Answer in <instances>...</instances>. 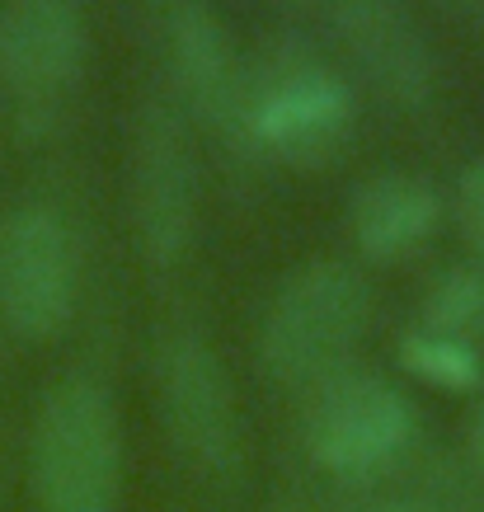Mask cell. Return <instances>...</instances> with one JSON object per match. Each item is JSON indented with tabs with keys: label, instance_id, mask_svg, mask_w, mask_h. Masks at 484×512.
Wrapping results in <instances>:
<instances>
[{
	"label": "cell",
	"instance_id": "obj_1",
	"mask_svg": "<svg viewBox=\"0 0 484 512\" xmlns=\"http://www.w3.org/2000/svg\"><path fill=\"white\" fill-rule=\"evenodd\" d=\"M372 311L376 292L358 264L306 259L268 296L254 343L259 367L287 390H315L334 372L353 367V353L372 329Z\"/></svg>",
	"mask_w": 484,
	"mask_h": 512
},
{
	"label": "cell",
	"instance_id": "obj_2",
	"mask_svg": "<svg viewBox=\"0 0 484 512\" xmlns=\"http://www.w3.org/2000/svg\"><path fill=\"white\" fill-rule=\"evenodd\" d=\"M353 132L358 94L320 47L282 38L250 62L245 146L259 156L297 170H325L353 146Z\"/></svg>",
	"mask_w": 484,
	"mask_h": 512
},
{
	"label": "cell",
	"instance_id": "obj_3",
	"mask_svg": "<svg viewBox=\"0 0 484 512\" xmlns=\"http://www.w3.org/2000/svg\"><path fill=\"white\" fill-rule=\"evenodd\" d=\"M127 475L123 419L94 376H62L43 395L29 437L38 512H118Z\"/></svg>",
	"mask_w": 484,
	"mask_h": 512
},
{
	"label": "cell",
	"instance_id": "obj_4",
	"mask_svg": "<svg viewBox=\"0 0 484 512\" xmlns=\"http://www.w3.org/2000/svg\"><path fill=\"white\" fill-rule=\"evenodd\" d=\"M301 437L320 470L339 480H376L409 456L419 437V404L391 376L344 367L311 390Z\"/></svg>",
	"mask_w": 484,
	"mask_h": 512
},
{
	"label": "cell",
	"instance_id": "obj_5",
	"mask_svg": "<svg viewBox=\"0 0 484 512\" xmlns=\"http://www.w3.org/2000/svg\"><path fill=\"white\" fill-rule=\"evenodd\" d=\"M127 207L137 254L151 268H174L198 240L203 174L188 137V118L165 99L141 104L127 146Z\"/></svg>",
	"mask_w": 484,
	"mask_h": 512
},
{
	"label": "cell",
	"instance_id": "obj_6",
	"mask_svg": "<svg viewBox=\"0 0 484 512\" xmlns=\"http://www.w3.org/2000/svg\"><path fill=\"white\" fill-rule=\"evenodd\" d=\"M160 423L170 447L207 480H235L245 461V428L231 372L198 329L165 334L156 353Z\"/></svg>",
	"mask_w": 484,
	"mask_h": 512
},
{
	"label": "cell",
	"instance_id": "obj_7",
	"mask_svg": "<svg viewBox=\"0 0 484 512\" xmlns=\"http://www.w3.org/2000/svg\"><path fill=\"white\" fill-rule=\"evenodd\" d=\"M80 301L76 235L52 202H19L0 221V320L19 339H57Z\"/></svg>",
	"mask_w": 484,
	"mask_h": 512
},
{
	"label": "cell",
	"instance_id": "obj_8",
	"mask_svg": "<svg viewBox=\"0 0 484 512\" xmlns=\"http://www.w3.org/2000/svg\"><path fill=\"white\" fill-rule=\"evenodd\" d=\"M160 57L179 94L174 109L226 141H245L250 62L240 57L231 29L212 0H156Z\"/></svg>",
	"mask_w": 484,
	"mask_h": 512
},
{
	"label": "cell",
	"instance_id": "obj_9",
	"mask_svg": "<svg viewBox=\"0 0 484 512\" xmlns=\"http://www.w3.org/2000/svg\"><path fill=\"white\" fill-rule=\"evenodd\" d=\"M90 66V24L80 0H0V80L19 118L38 123L62 109Z\"/></svg>",
	"mask_w": 484,
	"mask_h": 512
},
{
	"label": "cell",
	"instance_id": "obj_10",
	"mask_svg": "<svg viewBox=\"0 0 484 512\" xmlns=\"http://www.w3.org/2000/svg\"><path fill=\"white\" fill-rule=\"evenodd\" d=\"M334 43L358 76L395 109H428L438 94V57L405 0H315Z\"/></svg>",
	"mask_w": 484,
	"mask_h": 512
},
{
	"label": "cell",
	"instance_id": "obj_11",
	"mask_svg": "<svg viewBox=\"0 0 484 512\" xmlns=\"http://www.w3.org/2000/svg\"><path fill=\"white\" fill-rule=\"evenodd\" d=\"M442 226V193L414 170H376L348 198V235L367 264H400Z\"/></svg>",
	"mask_w": 484,
	"mask_h": 512
},
{
	"label": "cell",
	"instance_id": "obj_12",
	"mask_svg": "<svg viewBox=\"0 0 484 512\" xmlns=\"http://www.w3.org/2000/svg\"><path fill=\"white\" fill-rule=\"evenodd\" d=\"M400 367H405L409 376L428 381V386L475 390L484 381V348H470V343L414 320V325L400 334Z\"/></svg>",
	"mask_w": 484,
	"mask_h": 512
},
{
	"label": "cell",
	"instance_id": "obj_13",
	"mask_svg": "<svg viewBox=\"0 0 484 512\" xmlns=\"http://www.w3.org/2000/svg\"><path fill=\"white\" fill-rule=\"evenodd\" d=\"M419 320L442 329V334H452V339L470 343V348H484V264L480 259L452 264L447 273H438L428 282Z\"/></svg>",
	"mask_w": 484,
	"mask_h": 512
},
{
	"label": "cell",
	"instance_id": "obj_14",
	"mask_svg": "<svg viewBox=\"0 0 484 512\" xmlns=\"http://www.w3.org/2000/svg\"><path fill=\"white\" fill-rule=\"evenodd\" d=\"M452 198H456V221H461V231H466L475 259L484 264V156L470 160L466 170H461Z\"/></svg>",
	"mask_w": 484,
	"mask_h": 512
},
{
	"label": "cell",
	"instance_id": "obj_15",
	"mask_svg": "<svg viewBox=\"0 0 484 512\" xmlns=\"http://www.w3.org/2000/svg\"><path fill=\"white\" fill-rule=\"evenodd\" d=\"M470 456H475V470L484 475V404L475 409V419H470Z\"/></svg>",
	"mask_w": 484,
	"mask_h": 512
},
{
	"label": "cell",
	"instance_id": "obj_16",
	"mask_svg": "<svg viewBox=\"0 0 484 512\" xmlns=\"http://www.w3.org/2000/svg\"><path fill=\"white\" fill-rule=\"evenodd\" d=\"M376 512H452V508L428 503V498H395V503H386V508H376Z\"/></svg>",
	"mask_w": 484,
	"mask_h": 512
},
{
	"label": "cell",
	"instance_id": "obj_17",
	"mask_svg": "<svg viewBox=\"0 0 484 512\" xmlns=\"http://www.w3.org/2000/svg\"><path fill=\"white\" fill-rule=\"evenodd\" d=\"M461 5H475V0H461Z\"/></svg>",
	"mask_w": 484,
	"mask_h": 512
}]
</instances>
